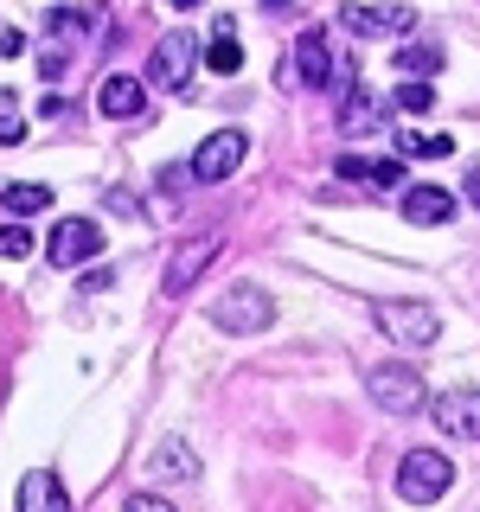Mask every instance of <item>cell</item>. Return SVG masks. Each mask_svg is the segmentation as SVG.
<instances>
[{
    "label": "cell",
    "instance_id": "1",
    "mask_svg": "<svg viewBox=\"0 0 480 512\" xmlns=\"http://www.w3.org/2000/svg\"><path fill=\"white\" fill-rule=\"evenodd\" d=\"M448 487H455V461H448L442 448H410V455L397 461V493H404L410 506H436Z\"/></svg>",
    "mask_w": 480,
    "mask_h": 512
},
{
    "label": "cell",
    "instance_id": "2",
    "mask_svg": "<svg viewBox=\"0 0 480 512\" xmlns=\"http://www.w3.org/2000/svg\"><path fill=\"white\" fill-rule=\"evenodd\" d=\"M212 327H224V333H269L276 327V301H269V288H256V282H231L212 301Z\"/></svg>",
    "mask_w": 480,
    "mask_h": 512
},
{
    "label": "cell",
    "instance_id": "3",
    "mask_svg": "<svg viewBox=\"0 0 480 512\" xmlns=\"http://www.w3.org/2000/svg\"><path fill=\"white\" fill-rule=\"evenodd\" d=\"M365 397L384 410V416H416L429 404L423 397V378H416V365L391 359V365H365Z\"/></svg>",
    "mask_w": 480,
    "mask_h": 512
},
{
    "label": "cell",
    "instance_id": "4",
    "mask_svg": "<svg viewBox=\"0 0 480 512\" xmlns=\"http://www.w3.org/2000/svg\"><path fill=\"white\" fill-rule=\"evenodd\" d=\"M378 327L397 346H436L442 340V314L429 301H378Z\"/></svg>",
    "mask_w": 480,
    "mask_h": 512
},
{
    "label": "cell",
    "instance_id": "5",
    "mask_svg": "<svg viewBox=\"0 0 480 512\" xmlns=\"http://www.w3.org/2000/svg\"><path fill=\"white\" fill-rule=\"evenodd\" d=\"M199 52H205L199 39H186V32H167V39L154 45V58H148V84H160V90H186L192 71L205 64Z\"/></svg>",
    "mask_w": 480,
    "mask_h": 512
},
{
    "label": "cell",
    "instance_id": "6",
    "mask_svg": "<svg viewBox=\"0 0 480 512\" xmlns=\"http://www.w3.org/2000/svg\"><path fill=\"white\" fill-rule=\"evenodd\" d=\"M244 154H250L244 128H218V135H205V141H199V154H192V180H205V186L231 180V173L244 167Z\"/></svg>",
    "mask_w": 480,
    "mask_h": 512
},
{
    "label": "cell",
    "instance_id": "7",
    "mask_svg": "<svg viewBox=\"0 0 480 512\" xmlns=\"http://www.w3.org/2000/svg\"><path fill=\"white\" fill-rule=\"evenodd\" d=\"M340 26L359 32V39H391V32L416 26V7H404V0H359V7L340 13Z\"/></svg>",
    "mask_w": 480,
    "mask_h": 512
},
{
    "label": "cell",
    "instance_id": "8",
    "mask_svg": "<svg viewBox=\"0 0 480 512\" xmlns=\"http://www.w3.org/2000/svg\"><path fill=\"white\" fill-rule=\"evenodd\" d=\"M423 416L442 429V436H455V442H480V391H474V384H461V391H442Z\"/></svg>",
    "mask_w": 480,
    "mask_h": 512
},
{
    "label": "cell",
    "instance_id": "9",
    "mask_svg": "<svg viewBox=\"0 0 480 512\" xmlns=\"http://www.w3.org/2000/svg\"><path fill=\"white\" fill-rule=\"evenodd\" d=\"M84 256H103V231H96L90 218H58V224H52V237H45V263L77 269Z\"/></svg>",
    "mask_w": 480,
    "mask_h": 512
},
{
    "label": "cell",
    "instance_id": "10",
    "mask_svg": "<svg viewBox=\"0 0 480 512\" xmlns=\"http://www.w3.org/2000/svg\"><path fill=\"white\" fill-rule=\"evenodd\" d=\"M218 244H224L218 231H199V237H186V244L167 256V276H160V295H186V288L205 276V263L218 256Z\"/></svg>",
    "mask_w": 480,
    "mask_h": 512
},
{
    "label": "cell",
    "instance_id": "11",
    "mask_svg": "<svg viewBox=\"0 0 480 512\" xmlns=\"http://www.w3.org/2000/svg\"><path fill=\"white\" fill-rule=\"evenodd\" d=\"M295 84H308V90L333 84V39H327V26H308L295 39Z\"/></svg>",
    "mask_w": 480,
    "mask_h": 512
},
{
    "label": "cell",
    "instance_id": "12",
    "mask_svg": "<svg viewBox=\"0 0 480 512\" xmlns=\"http://www.w3.org/2000/svg\"><path fill=\"white\" fill-rule=\"evenodd\" d=\"M96 109H103L109 122H128V116H141V109H148V77H128V71L103 77V90H96Z\"/></svg>",
    "mask_w": 480,
    "mask_h": 512
},
{
    "label": "cell",
    "instance_id": "13",
    "mask_svg": "<svg viewBox=\"0 0 480 512\" xmlns=\"http://www.w3.org/2000/svg\"><path fill=\"white\" fill-rule=\"evenodd\" d=\"M397 212H404L410 224H423V231H436V224H448L461 205H455V192H442V186H410Z\"/></svg>",
    "mask_w": 480,
    "mask_h": 512
},
{
    "label": "cell",
    "instance_id": "14",
    "mask_svg": "<svg viewBox=\"0 0 480 512\" xmlns=\"http://www.w3.org/2000/svg\"><path fill=\"white\" fill-rule=\"evenodd\" d=\"M205 71H218V77H237V71H244V45H237V20H231V13H218V20H212Z\"/></svg>",
    "mask_w": 480,
    "mask_h": 512
},
{
    "label": "cell",
    "instance_id": "15",
    "mask_svg": "<svg viewBox=\"0 0 480 512\" xmlns=\"http://www.w3.org/2000/svg\"><path fill=\"white\" fill-rule=\"evenodd\" d=\"M20 512H71V500H64V487H58L52 468H32L20 480Z\"/></svg>",
    "mask_w": 480,
    "mask_h": 512
},
{
    "label": "cell",
    "instance_id": "16",
    "mask_svg": "<svg viewBox=\"0 0 480 512\" xmlns=\"http://www.w3.org/2000/svg\"><path fill=\"white\" fill-rule=\"evenodd\" d=\"M148 468H154V480H192V474H199V455H192V448H186L180 436H167V442L154 448V461H148Z\"/></svg>",
    "mask_w": 480,
    "mask_h": 512
},
{
    "label": "cell",
    "instance_id": "17",
    "mask_svg": "<svg viewBox=\"0 0 480 512\" xmlns=\"http://www.w3.org/2000/svg\"><path fill=\"white\" fill-rule=\"evenodd\" d=\"M372 128H384V103L365 96V90H352L346 109H340V135H372Z\"/></svg>",
    "mask_w": 480,
    "mask_h": 512
},
{
    "label": "cell",
    "instance_id": "18",
    "mask_svg": "<svg viewBox=\"0 0 480 512\" xmlns=\"http://www.w3.org/2000/svg\"><path fill=\"white\" fill-rule=\"evenodd\" d=\"M391 64H397L404 77H436V71H442V45L410 39V45H397V52H391Z\"/></svg>",
    "mask_w": 480,
    "mask_h": 512
},
{
    "label": "cell",
    "instance_id": "19",
    "mask_svg": "<svg viewBox=\"0 0 480 512\" xmlns=\"http://www.w3.org/2000/svg\"><path fill=\"white\" fill-rule=\"evenodd\" d=\"M0 199H7V212H13V218H39L45 205H52V186H26V180H20V186L0 192Z\"/></svg>",
    "mask_w": 480,
    "mask_h": 512
},
{
    "label": "cell",
    "instance_id": "20",
    "mask_svg": "<svg viewBox=\"0 0 480 512\" xmlns=\"http://www.w3.org/2000/svg\"><path fill=\"white\" fill-rule=\"evenodd\" d=\"M397 148H404V160H442V154H455V141H448V135H416V128H404V135H397Z\"/></svg>",
    "mask_w": 480,
    "mask_h": 512
},
{
    "label": "cell",
    "instance_id": "21",
    "mask_svg": "<svg viewBox=\"0 0 480 512\" xmlns=\"http://www.w3.org/2000/svg\"><path fill=\"white\" fill-rule=\"evenodd\" d=\"M391 103H397V116H429L436 90H429V77H404V90H397Z\"/></svg>",
    "mask_w": 480,
    "mask_h": 512
},
{
    "label": "cell",
    "instance_id": "22",
    "mask_svg": "<svg viewBox=\"0 0 480 512\" xmlns=\"http://www.w3.org/2000/svg\"><path fill=\"white\" fill-rule=\"evenodd\" d=\"M0 256H32V231H26V224H0Z\"/></svg>",
    "mask_w": 480,
    "mask_h": 512
},
{
    "label": "cell",
    "instance_id": "23",
    "mask_svg": "<svg viewBox=\"0 0 480 512\" xmlns=\"http://www.w3.org/2000/svg\"><path fill=\"white\" fill-rule=\"evenodd\" d=\"M122 512H180V506H173V500H160V493H128Z\"/></svg>",
    "mask_w": 480,
    "mask_h": 512
},
{
    "label": "cell",
    "instance_id": "24",
    "mask_svg": "<svg viewBox=\"0 0 480 512\" xmlns=\"http://www.w3.org/2000/svg\"><path fill=\"white\" fill-rule=\"evenodd\" d=\"M13 141H26V116H13V109H0V148H13Z\"/></svg>",
    "mask_w": 480,
    "mask_h": 512
},
{
    "label": "cell",
    "instance_id": "25",
    "mask_svg": "<svg viewBox=\"0 0 480 512\" xmlns=\"http://www.w3.org/2000/svg\"><path fill=\"white\" fill-rule=\"evenodd\" d=\"M167 7H173V13H199L205 0H167Z\"/></svg>",
    "mask_w": 480,
    "mask_h": 512
},
{
    "label": "cell",
    "instance_id": "26",
    "mask_svg": "<svg viewBox=\"0 0 480 512\" xmlns=\"http://www.w3.org/2000/svg\"><path fill=\"white\" fill-rule=\"evenodd\" d=\"M468 199H474V205H480V167H474V173H468Z\"/></svg>",
    "mask_w": 480,
    "mask_h": 512
}]
</instances>
